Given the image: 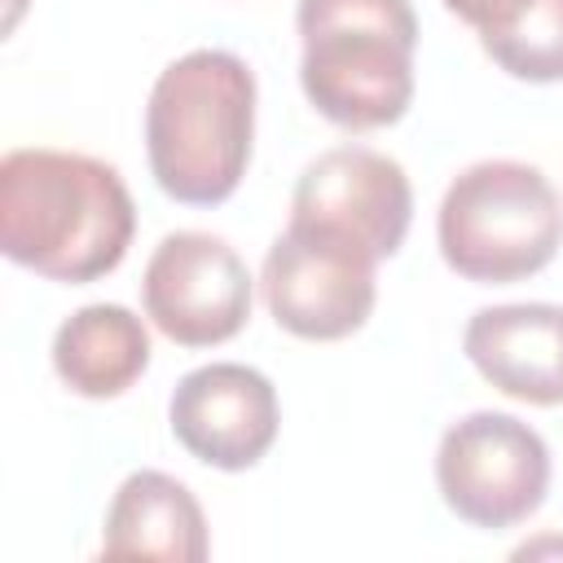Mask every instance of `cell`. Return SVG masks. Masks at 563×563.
I'll return each instance as SVG.
<instances>
[{
  "label": "cell",
  "mask_w": 563,
  "mask_h": 563,
  "mask_svg": "<svg viewBox=\"0 0 563 563\" xmlns=\"http://www.w3.org/2000/svg\"><path fill=\"white\" fill-rule=\"evenodd\" d=\"M136 207L123 176L75 150H9L0 158V251L66 286L114 273L132 246Z\"/></svg>",
  "instance_id": "6da1fadb"
},
{
  "label": "cell",
  "mask_w": 563,
  "mask_h": 563,
  "mask_svg": "<svg viewBox=\"0 0 563 563\" xmlns=\"http://www.w3.org/2000/svg\"><path fill=\"white\" fill-rule=\"evenodd\" d=\"M255 75L224 48L176 57L145 106V150L158 189L185 207L224 202L251 163Z\"/></svg>",
  "instance_id": "7a4b0ae2"
},
{
  "label": "cell",
  "mask_w": 563,
  "mask_h": 563,
  "mask_svg": "<svg viewBox=\"0 0 563 563\" xmlns=\"http://www.w3.org/2000/svg\"><path fill=\"white\" fill-rule=\"evenodd\" d=\"M299 84L347 132L396 123L413 101L418 18L409 0H299Z\"/></svg>",
  "instance_id": "3957f363"
},
{
  "label": "cell",
  "mask_w": 563,
  "mask_h": 563,
  "mask_svg": "<svg viewBox=\"0 0 563 563\" xmlns=\"http://www.w3.org/2000/svg\"><path fill=\"white\" fill-rule=\"evenodd\" d=\"M440 255L479 286H510L541 273L563 246V202L554 185L515 158H488L453 176L440 202Z\"/></svg>",
  "instance_id": "277c9868"
},
{
  "label": "cell",
  "mask_w": 563,
  "mask_h": 563,
  "mask_svg": "<svg viewBox=\"0 0 563 563\" xmlns=\"http://www.w3.org/2000/svg\"><path fill=\"white\" fill-rule=\"evenodd\" d=\"M435 484L444 506L471 528L523 523L550 488V449L515 413H466L457 418L435 453Z\"/></svg>",
  "instance_id": "5b68a950"
},
{
  "label": "cell",
  "mask_w": 563,
  "mask_h": 563,
  "mask_svg": "<svg viewBox=\"0 0 563 563\" xmlns=\"http://www.w3.org/2000/svg\"><path fill=\"white\" fill-rule=\"evenodd\" d=\"M374 255L343 238L286 224V233L264 255V303L295 339H347L374 312Z\"/></svg>",
  "instance_id": "8992f818"
},
{
  "label": "cell",
  "mask_w": 563,
  "mask_h": 563,
  "mask_svg": "<svg viewBox=\"0 0 563 563\" xmlns=\"http://www.w3.org/2000/svg\"><path fill=\"white\" fill-rule=\"evenodd\" d=\"M145 317L180 347H216L251 317V273L224 238L167 233L141 277Z\"/></svg>",
  "instance_id": "52a82bcc"
},
{
  "label": "cell",
  "mask_w": 563,
  "mask_h": 563,
  "mask_svg": "<svg viewBox=\"0 0 563 563\" xmlns=\"http://www.w3.org/2000/svg\"><path fill=\"white\" fill-rule=\"evenodd\" d=\"M413 220V189L396 158L365 145L317 154L290 198V224L361 246L374 260L400 251Z\"/></svg>",
  "instance_id": "ba28073f"
},
{
  "label": "cell",
  "mask_w": 563,
  "mask_h": 563,
  "mask_svg": "<svg viewBox=\"0 0 563 563\" xmlns=\"http://www.w3.org/2000/svg\"><path fill=\"white\" fill-rule=\"evenodd\" d=\"M172 435L189 457L216 471L255 466L277 440V391L273 383L238 361H216L185 374L167 405Z\"/></svg>",
  "instance_id": "9c48e42d"
},
{
  "label": "cell",
  "mask_w": 563,
  "mask_h": 563,
  "mask_svg": "<svg viewBox=\"0 0 563 563\" xmlns=\"http://www.w3.org/2000/svg\"><path fill=\"white\" fill-rule=\"evenodd\" d=\"M462 347L471 365L510 400L563 405V308L497 303L466 321Z\"/></svg>",
  "instance_id": "30bf717a"
},
{
  "label": "cell",
  "mask_w": 563,
  "mask_h": 563,
  "mask_svg": "<svg viewBox=\"0 0 563 563\" xmlns=\"http://www.w3.org/2000/svg\"><path fill=\"white\" fill-rule=\"evenodd\" d=\"M211 550L207 519L194 493L163 475V471H136L119 484L106 528H101V554L106 559H167V563H202Z\"/></svg>",
  "instance_id": "8fae6325"
},
{
  "label": "cell",
  "mask_w": 563,
  "mask_h": 563,
  "mask_svg": "<svg viewBox=\"0 0 563 563\" xmlns=\"http://www.w3.org/2000/svg\"><path fill=\"white\" fill-rule=\"evenodd\" d=\"M145 321L123 303H88L53 334V369L75 396L114 400L145 374Z\"/></svg>",
  "instance_id": "7c38bea8"
},
{
  "label": "cell",
  "mask_w": 563,
  "mask_h": 563,
  "mask_svg": "<svg viewBox=\"0 0 563 563\" xmlns=\"http://www.w3.org/2000/svg\"><path fill=\"white\" fill-rule=\"evenodd\" d=\"M479 44L515 79H563V0H523L501 26L484 31Z\"/></svg>",
  "instance_id": "4fadbf2b"
},
{
  "label": "cell",
  "mask_w": 563,
  "mask_h": 563,
  "mask_svg": "<svg viewBox=\"0 0 563 563\" xmlns=\"http://www.w3.org/2000/svg\"><path fill=\"white\" fill-rule=\"evenodd\" d=\"M519 4H523V0H444V9L457 13L462 22H471L479 35L493 31V26H501Z\"/></svg>",
  "instance_id": "5bb4252c"
}]
</instances>
